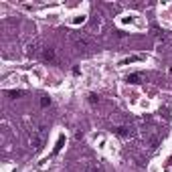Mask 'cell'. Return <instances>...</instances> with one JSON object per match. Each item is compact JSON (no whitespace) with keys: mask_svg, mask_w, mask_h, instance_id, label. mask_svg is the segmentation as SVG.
Returning a JSON list of instances; mask_svg holds the SVG:
<instances>
[{"mask_svg":"<svg viewBox=\"0 0 172 172\" xmlns=\"http://www.w3.org/2000/svg\"><path fill=\"white\" fill-rule=\"evenodd\" d=\"M63 144H65V136H59V140H57V146H55L53 154H59V152H61V148H63Z\"/></svg>","mask_w":172,"mask_h":172,"instance_id":"6","label":"cell"},{"mask_svg":"<svg viewBox=\"0 0 172 172\" xmlns=\"http://www.w3.org/2000/svg\"><path fill=\"white\" fill-rule=\"evenodd\" d=\"M45 134H47V128L45 126H41L39 130H37V134H34V140H33V144L37 150H41L43 148V142H45Z\"/></svg>","mask_w":172,"mask_h":172,"instance_id":"1","label":"cell"},{"mask_svg":"<svg viewBox=\"0 0 172 172\" xmlns=\"http://www.w3.org/2000/svg\"><path fill=\"white\" fill-rule=\"evenodd\" d=\"M85 172H89V170H85Z\"/></svg>","mask_w":172,"mask_h":172,"instance_id":"11","label":"cell"},{"mask_svg":"<svg viewBox=\"0 0 172 172\" xmlns=\"http://www.w3.org/2000/svg\"><path fill=\"white\" fill-rule=\"evenodd\" d=\"M73 75H81V69H79V67H73Z\"/></svg>","mask_w":172,"mask_h":172,"instance_id":"10","label":"cell"},{"mask_svg":"<svg viewBox=\"0 0 172 172\" xmlns=\"http://www.w3.org/2000/svg\"><path fill=\"white\" fill-rule=\"evenodd\" d=\"M113 132H115V136H119V138H130L132 136V128H128V126H118V128H113Z\"/></svg>","mask_w":172,"mask_h":172,"instance_id":"2","label":"cell"},{"mask_svg":"<svg viewBox=\"0 0 172 172\" xmlns=\"http://www.w3.org/2000/svg\"><path fill=\"white\" fill-rule=\"evenodd\" d=\"M6 95L8 97H10V99H16V97H22V95H24V91H6Z\"/></svg>","mask_w":172,"mask_h":172,"instance_id":"7","label":"cell"},{"mask_svg":"<svg viewBox=\"0 0 172 172\" xmlns=\"http://www.w3.org/2000/svg\"><path fill=\"white\" fill-rule=\"evenodd\" d=\"M126 81L132 83V85H138V83H142V73H132V75H128Z\"/></svg>","mask_w":172,"mask_h":172,"instance_id":"4","label":"cell"},{"mask_svg":"<svg viewBox=\"0 0 172 172\" xmlns=\"http://www.w3.org/2000/svg\"><path fill=\"white\" fill-rule=\"evenodd\" d=\"M51 105V97H49V95H43V97H41V107H49Z\"/></svg>","mask_w":172,"mask_h":172,"instance_id":"8","label":"cell"},{"mask_svg":"<svg viewBox=\"0 0 172 172\" xmlns=\"http://www.w3.org/2000/svg\"><path fill=\"white\" fill-rule=\"evenodd\" d=\"M43 59H45V61H55V49H53V47H47V49H45Z\"/></svg>","mask_w":172,"mask_h":172,"instance_id":"5","label":"cell"},{"mask_svg":"<svg viewBox=\"0 0 172 172\" xmlns=\"http://www.w3.org/2000/svg\"><path fill=\"white\" fill-rule=\"evenodd\" d=\"M73 43H75V47H79V49H85V47H89L91 41L85 39V37H77V34H73Z\"/></svg>","mask_w":172,"mask_h":172,"instance_id":"3","label":"cell"},{"mask_svg":"<svg viewBox=\"0 0 172 172\" xmlns=\"http://www.w3.org/2000/svg\"><path fill=\"white\" fill-rule=\"evenodd\" d=\"M89 101H91L93 105H95V103L99 101V95H95V93H91V95H89Z\"/></svg>","mask_w":172,"mask_h":172,"instance_id":"9","label":"cell"}]
</instances>
